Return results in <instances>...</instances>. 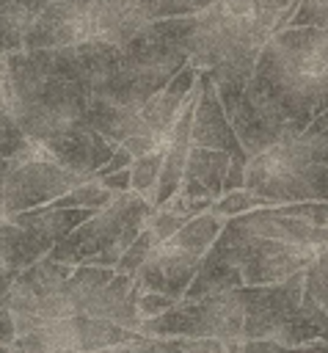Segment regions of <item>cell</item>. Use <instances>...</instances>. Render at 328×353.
Instances as JSON below:
<instances>
[{
    "label": "cell",
    "mask_w": 328,
    "mask_h": 353,
    "mask_svg": "<svg viewBox=\"0 0 328 353\" xmlns=\"http://www.w3.org/2000/svg\"><path fill=\"white\" fill-rule=\"evenodd\" d=\"M303 301L328 309V245H322L303 268Z\"/></svg>",
    "instance_id": "cell-19"
},
{
    "label": "cell",
    "mask_w": 328,
    "mask_h": 353,
    "mask_svg": "<svg viewBox=\"0 0 328 353\" xmlns=\"http://www.w3.org/2000/svg\"><path fill=\"white\" fill-rule=\"evenodd\" d=\"M138 336H141L138 331L116 325L102 317L63 314L36 325L28 334H19L11 345L17 353H91L102 347L127 345Z\"/></svg>",
    "instance_id": "cell-13"
},
{
    "label": "cell",
    "mask_w": 328,
    "mask_h": 353,
    "mask_svg": "<svg viewBox=\"0 0 328 353\" xmlns=\"http://www.w3.org/2000/svg\"><path fill=\"white\" fill-rule=\"evenodd\" d=\"M287 215H298L309 223L328 226V201H292V204H273Z\"/></svg>",
    "instance_id": "cell-27"
},
{
    "label": "cell",
    "mask_w": 328,
    "mask_h": 353,
    "mask_svg": "<svg viewBox=\"0 0 328 353\" xmlns=\"http://www.w3.org/2000/svg\"><path fill=\"white\" fill-rule=\"evenodd\" d=\"M138 0H50L25 33L22 50L63 47L91 39L124 41L141 25Z\"/></svg>",
    "instance_id": "cell-5"
},
{
    "label": "cell",
    "mask_w": 328,
    "mask_h": 353,
    "mask_svg": "<svg viewBox=\"0 0 328 353\" xmlns=\"http://www.w3.org/2000/svg\"><path fill=\"white\" fill-rule=\"evenodd\" d=\"M328 108V30L298 25L273 33L254 63L229 121L256 154L284 132H300Z\"/></svg>",
    "instance_id": "cell-1"
},
{
    "label": "cell",
    "mask_w": 328,
    "mask_h": 353,
    "mask_svg": "<svg viewBox=\"0 0 328 353\" xmlns=\"http://www.w3.org/2000/svg\"><path fill=\"white\" fill-rule=\"evenodd\" d=\"M254 207H267L262 199H256L254 193H248L245 188H234V190H226L223 196H218L209 210L218 212L221 218H232V215H240V212H248Z\"/></svg>",
    "instance_id": "cell-25"
},
{
    "label": "cell",
    "mask_w": 328,
    "mask_h": 353,
    "mask_svg": "<svg viewBox=\"0 0 328 353\" xmlns=\"http://www.w3.org/2000/svg\"><path fill=\"white\" fill-rule=\"evenodd\" d=\"M107 190H113V193H127V190H132L130 188V165L127 168H119V171H113V174H105V176H96Z\"/></svg>",
    "instance_id": "cell-29"
},
{
    "label": "cell",
    "mask_w": 328,
    "mask_h": 353,
    "mask_svg": "<svg viewBox=\"0 0 328 353\" xmlns=\"http://www.w3.org/2000/svg\"><path fill=\"white\" fill-rule=\"evenodd\" d=\"M160 165H163V149L135 154L130 163V188L152 201L154 188H157V176H160Z\"/></svg>",
    "instance_id": "cell-21"
},
{
    "label": "cell",
    "mask_w": 328,
    "mask_h": 353,
    "mask_svg": "<svg viewBox=\"0 0 328 353\" xmlns=\"http://www.w3.org/2000/svg\"><path fill=\"white\" fill-rule=\"evenodd\" d=\"M226 353H328V342L306 345H278L270 339H229L223 342Z\"/></svg>",
    "instance_id": "cell-23"
},
{
    "label": "cell",
    "mask_w": 328,
    "mask_h": 353,
    "mask_svg": "<svg viewBox=\"0 0 328 353\" xmlns=\"http://www.w3.org/2000/svg\"><path fill=\"white\" fill-rule=\"evenodd\" d=\"M154 204L135 193H116L105 207L83 218L66 237H61L47 256L66 265H107L116 268L124 248L141 234Z\"/></svg>",
    "instance_id": "cell-6"
},
{
    "label": "cell",
    "mask_w": 328,
    "mask_h": 353,
    "mask_svg": "<svg viewBox=\"0 0 328 353\" xmlns=\"http://www.w3.org/2000/svg\"><path fill=\"white\" fill-rule=\"evenodd\" d=\"M215 0H138V17L143 22H154V19H171V17H187L196 14L207 6H212Z\"/></svg>",
    "instance_id": "cell-22"
},
{
    "label": "cell",
    "mask_w": 328,
    "mask_h": 353,
    "mask_svg": "<svg viewBox=\"0 0 328 353\" xmlns=\"http://www.w3.org/2000/svg\"><path fill=\"white\" fill-rule=\"evenodd\" d=\"M47 254H50L47 240H41L36 232H30L28 226L11 218H0V262L3 265L22 270Z\"/></svg>",
    "instance_id": "cell-16"
},
{
    "label": "cell",
    "mask_w": 328,
    "mask_h": 353,
    "mask_svg": "<svg viewBox=\"0 0 328 353\" xmlns=\"http://www.w3.org/2000/svg\"><path fill=\"white\" fill-rule=\"evenodd\" d=\"M322 245H328V226L287 215L270 204L254 207L223 221L182 298L284 281L300 273Z\"/></svg>",
    "instance_id": "cell-2"
},
{
    "label": "cell",
    "mask_w": 328,
    "mask_h": 353,
    "mask_svg": "<svg viewBox=\"0 0 328 353\" xmlns=\"http://www.w3.org/2000/svg\"><path fill=\"white\" fill-rule=\"evenodd\" d=\"M85 179L91 176L61 165L39 143L25 154L0 157V218L50 204Z\"/></svg>",
    "instance_id": "cell-9"
},
{
    "label": "cell",
    "mask_w": 328,
    "mask_h": 353,
    "mask_svg": "<svg viewBox=\"0 0 328 353\" xmlns=\"http://www.w3.org/2000/svg\"><path fill=\"white\" fill-rule=\"evenodd\" d=\"M298 135H300V143H303L309 160L328 165V108L322 113H317Z\"/></svg>",
    "instance_id": "cell-24"
},
{
    "label": "cell",
    "mask_w": 328,
    "mask_h": 353,
    "mask_svg": "<svg viewBox=\"0 0 328 353\" xmlns=\"http://www.w3.org/2000/svg\"><path fill=\"white\" fill-rule=\"evenodd\" d=\"M243 188L270 207L328 201V165L309 160L298 132H284L248 157Z\"/></svg>",
    "instance_id": "cell-7"
},
{
    "label": "cell",
    "mask_w": 328,
    "mask_h": 353,
    "mask_svg": "<svg viewBox=\"0 0 328 353\" xmlns=\"http://www.w3.org/2000/svg\"><path fill=\"white\" fill-rule=\"evenodd\" d=\"M66 292L74 314L102 317L116 325L138 331V281L130 273H121L107 265H72L66 279Z\"/></svg>",
    "instance_id": "cell-11"
},
{
    "label": "cell",
    "mask_w": 328,
    "mask_h": 353,
    "mask_svg": "<svg viewBox=\"0 0 328 353\" xmlns=\"http://www.w3.org/2000/svg\"><path fill=\"white\" fill-rule=\"evenodd\" d=\"M116 193L113 190H107L96 176H91V179H85V182H80V185H74L72 190H66L63 196H58V199H52L50 204L52 207H77V210H99V207H105L110 199H113Z\"/></svg>",
    "instance_id": "cell-20"
},
{
    "label": "cell",
    "mask_w": 328,
    "mask_h": 353,
    "mask_svg": "<svg viewBox=\"0 0 328 353\" xmlns=\"http://www.w3.org/2000/svg\"><path fill=\"white\" fill-rule=\"evenodd\" d=\"M0 108H6V105H3V99H0Z\"/></svg>",
    "instance_id": "cell-33"
},
{
    "label": "cell",
    "mask_w": 328,
    "mask_h": 353,
    "mask_svg": "<svg viewBox=\"0 0 328 353\" xmlns=\"http://www.w3.org/2000/svg\"><path fill=\"white\" fill-rule=\"evenodd\" d=\"M243 287L201 298H179L157 317L141 320L143 336H212L221 342L243 339Z\"/></svg>",
    "instance_id": "cell-10"
},
{
    "label": "cell",
    "mask_w": 328,
    "mask_h": 353,
    "mask_svg": "<svg viewBox=\"0 0 328 353\" xmlns=\"http://www.w3.org/2000/svg\"><path fill=\"white\" fill-rule=\"evenodd\" d=\"M174 303H176V298L163 295V292H152V290H141L138 292V314H141V320L157 317L160 312H165Z\"/></svg>",
    "instance_id": "cell-28"
},
{
    "label": "cell",
    "mask_w": 328,
    "mask_h": 353,
    "mask_svg": "<svg viewBox=\"0 0 328 353\" xmlns=\"http://www.w3.org/2000/svg\"><path fill=\"white\" fill-rule=\"evenodd\" d=\"M6 110L30 141L83 176H94L119 146L88 124L83 85L44 69L30 50L6 55Z\"/></svg>",
    "instance_id": "cell-3"
},
{
    "label": "cell",
    "mask_w": 328,
    "mask_h": 353,
    "mask_svg": "<svg viewBox=\"0 0 328 353\" xmlns=\"http://www.w3.org/2000/svg\"><path fill=\"white\" fill-rule=\"evenodd\" d=\"M303 270L276 284L243 287V339L278 345L328 342V309L303 301Z\"/></svg>",
    "instance_id": "cell-4"
},
{
    "label": "cell",
    "mask_w": 328,
    "mask_h": 353,
    "mask_svg": "<svg viewBox=\"0 0 328 353\" xmlns=\"http://www.w3.org/2000/svg\"><path fill=\"white\" fill-rule=\"evenodd\" d=\"M223 221L226 218H221L218 212H212L207 207L204 212L193 215L182 229H176L165 240L154 243L149 248L146 259L141 262V268L135 270L138 287L163 292V295H171L179 301L185 295L187 284L193 281L209 243L221 232Z\"/></svg>",
    "instance_id": "cell-8"
},
{
    "label": "cell",
    "mask_w": 328,
    "mask_h": 353,
    "mask_svg": "<svg viewBox=\"0 0 328 353\" xmlns=\"http://www.w3.org/2000/svg\"><path fill=\"white\" fill-rule=\"evenodd\" d=\"M69 273H72V265L58 262L52 256H41L17 273L8 295V309L14 314L17 336L55 317L74 314L66 292Z\"/></svg>",
    "instance_id": "cell-12"
},
{
    "label": "cell",
    "mask_w": 328,
    "mask_h": 353,
    "mask_svg": "<svg viewBox=\"0 0 328 353\" xmlns=\"http://www.w3.org/2000/svg\"><path fill=\"white\" fill-rule=\"evenodd\" d=\"M119 353H226L212 336H138L119 347Z\"/></svg>",
    "instance_id": "cell-18"
},
{
    "label": "cell",
    "mask_w": 328,
    "mask_h": 353,
    "mask_svg": "<svg viewBox=\"0 0 328 353\" xmlns=\"http://www.w3.org/2000/svg\"><path fill=\"white\" fill-rule=\"evenodd\" d=\"M0 353H17V350H14V345H6V342H0Z\"/></svg>",
    "instance_id": "cell-31"
},
{
    "label": "cell",
    "mask_w": 328,
    "mask_h": 353,
    "mask_svg": "<svg viewBox=\"0 0 328 353\" xmlns=\"http://www.w3.org/2000/svg\"><path fill=\"white\" fill-rule=\"evenodd\" d=\"M190 143L209 146L229 152L237 165H248V154L215 94V85L204 69L196 74V99H193V119H190Z\"/></svg>",
    "instance_id": "cell-15"
},
{
    "label": "cell",
    "mask_w": 328,
    "mask_h": 353,
    "mask_svg": "<svg viewBox=\"0 0 328 353\" xmlns=\"http://www.w3.org/2000/svg\"><path fill=\"white\" fill-rule=\"evenodd\" d=\"M196 74L198 69L193 63H185L154 97H149L141 110H138V130L135 135L124 138L121 146L135 157L152 149H165V141L171 135V127L182 110V105L187 102L193 85H196Z\"/></svg>",
    "instance_id": "cell-14"
},
{
    "label": "cell",
    "mask_w": 328,
    "mask_h": 353,
    "mask_svg": "<svg viewBox=\"0 0 328 353\" xmlns=\"http://www.w3.org/2000/svg\"><path fill=\"white\" fill-rule=\"evenodd\" d=\"M298 25H311V28L328 30V0H298V8L287 28H298Z\"/></svg>",
    "instance_id": "cell-26"
},
{
    "label": "cell",
    "mask_w": 328,
    "mask_h": 353,
    "mask_svg": "<svg viewBox=\"0 0 328 353\" xmlns=\"http://www.w3.org/2000/svg\"><path fill=\"white\" fill-rule=\"evenodd\" d=\"M0 99L6 105V52H0Z\"/></svg>",
    "instance_id": "cell-30"
},
{
    "label": "cell",
    "mask_w": 328,
    "mask_h": 353,
    "mask_svg": "<svg viewBox=\"0 0 328 353\" xmlns=\"http://www.w3.org/2000/svg\"><path fill=\"white\" fill-rule=\"evenodd\" d=\"M50 0H0V52H19L28 28Z\"/></svg>",
    "instance_id": "cell-17"
},
{
    "label": "cell",
    "mask_w": 328,
    "mask_h": 353,
    "mask_svg": "<svg viewBox=\"0 0 328 353\" xmlns=\"http://www.w3.org/2000/svg\"><path fill=\"white\" fill-rule=\"evenodd\" d=\"M121 347V345H119ZM119 347H102V350H91V353H119Z\"/></svg>",
    "instance_id": "cell-32"
}]
</instances>
